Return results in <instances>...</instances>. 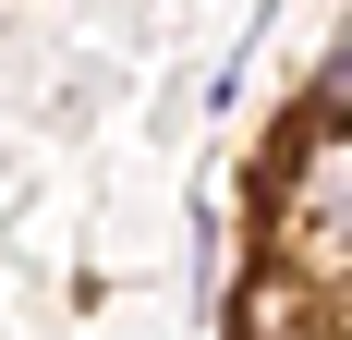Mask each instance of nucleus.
I'll use <instances>...</instances> for the list:
<instances>
[{
	"label": "nucleus",
	"instance_id": "f257e3e1",
	"mask_svg": "<svg viewBox=\"0 0 352 340\" xmlns=\"http://www.w3.org/2000/svg\"><path fill=\"white\" fill-rule=\"evenodd\" d=\"M255 255H280L328 292V328H340V292H352V109H304L292 146L267 158L255 182Z\"/></svg>",
	"mask_w": 352,
	"mask_h": 340
}]
</instances>
